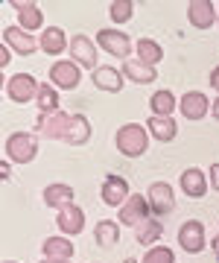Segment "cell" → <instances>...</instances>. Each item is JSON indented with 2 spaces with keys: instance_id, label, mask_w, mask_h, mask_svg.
<instances>
[{
  "instance_id": "cell-1",
  "label": "cell",
  "mask_w": 219,
  "mask_h": 263,
  "mask_svg": "<svg viewBox=\"0 0 219 263\" xmlns=\"http://www.w3.org/2000/svg\"><path fill=\"white\" fill-rule=\"evenodd\" d=\"M114 141H117V149L123 152L126 158H137L149 146V132L143 129V126H137V123H126V126L117 129Z\"/></svg>"
},
{
  "instance_id": "cell-2",
  "label": "cell",
  "mask_w": 219,
  "mask_h": 263,
  "mask_svg": "<svg viewBox=\"0 0 219 263\" xmlns=\"http://www.w3.org/2000/svg\"><path fill=\"white\" fill-rule=\"evenodd\" d=\"M6 155L15 164H29V161L38 155V141L29 132H15V135L6 138Z\"/></svg>"
},
{
  "instance_id": "cell-3",
  "label": "cell",
  "mask_w": 219,
  "mask_h": 263,
  "mask_svg": "<svg viewBox=\"0 0 219 263\" xmlns=\"http://www.w3.org/2000/svg\"><path fill=\"white\" fill-rule=\"evenodd\" d=\"M38 91H41V85L35 82V76H29V73L12 76L9 85H6V94H9L12 103H29L32 97H38Z\"/></svg>"
},
{
  "instance_id": "cell-4",
  "label": "cell",
  "mask_w": 219,
  "mask_h": 263,
  "mask_svg": "<svg viewBox=\"0 0 219 263\" xmlns=\"http://www.w3.org/2000/svg\"><path fill=\"white\" fill-rule=\"evenodd\" d=\"M149 211H152V208H149V199L141 196V193H132L129 202L120 208V222H123V226H134V228H137L141 222L149 219V216H146Z\"/></svg>"
},
{
  "instance_id": "cell-5",
  "label": "cell",
  "mask_w": 219,
  "mask_h": 263,
  "mask_svg": "<svg viewBox=\"0 0 219 263\" xmlns=\"http://www.w3.org/2000/svg\"><path fill=\"white\" fill-rule=\"evenodd\" d=\"M70 123H73V114H65V111L41 114L38 117V129H41V135H47V138H62V141H67V135H70Z\"/></svg>"
},
{
  "instance_id": "cell-6",
  "label": "cell",
  "mask_w": 219,
  "mask_h": 263,
  "mask_svg": "<svg viewBox=\"0 0 219 263\" xmlns=\"http://www.w3.org/2000/svg\"><path fill=\"white\" fill-rule=\"evenodd\" d=\"M129 181L123 179V176H105L103 181V202L111 208H123L126 202H129Z\"/></svg>"
},
{
  "instance_id": "cell-7",
  "label": "cell",
  "mask_w": 219,
  "mask_h": 263,
  "mask_svg": "<svg viewBox=\"0 0 219 263\" xmlns=\"http://www.w3.org/2000/svg\"><path fill=\"white\" fill-rule=\"evenodd\" d=\"M178 246L190 254L205 249V226H202L199 219H187V222L178 228Z\"/></svg>"
},
{
  "instance_id": "cell-8",
  "label": "cell",
  "mask_w": 219,
  "mask_h": 263,
  "mask_svg": "<svg viewBox=\"0 0 219 263\" xmlns=\"http://www.w3.org/2000/svg\"><path fill=\"white\" fill-rule=\"evenodd\" d=\"M79 79H82V73H79V65L76 62H67V59H62V62H56V65L50 67V82L56 85V88H76Z\"/></svg>"
},
{
  "instance_id": "cell-9",
  "label": "cell",
  "mask_w": 219,
  "mask_h": 263,
  "mask_svg": "<svg viewBox=\"0 0 219 263\" xmlns=\"http://www.w3.org/2000/svg\"><path fill=\"white\" fill-rule=\"evenodd\" d=\"M96 41H99V47H103L105 53H111V56H117V59H129L132 41H129V35H123V32H117V29H99Z\"/></svg>"
},
{
  "instance_id": "cell-10",
  "label": "cell",
  "mask_w": 219,
  "mask_h": 263,
  "mask_svg": "<svg viewBox=\"0 0 219 263\" xmlns=\"http://www.w3.org/2000/svg\"><path fill=\"white\" fill-rule=\"evenodd\" d=\"M3 44H9L12 50H18L21 56H32V53L41 47L38 41L29 35L27 29H21V27H6L3 29Z\"/></svg>"
},
{
  "instance_id": "cell-11",
  "label": "cell",
  "mask_w": 219,
  "mask_h": 263,
  "mask_svg": "<svg viewBox=\"0 0 219 263\" xmlns=\"http://www.w3.org/2000/svg\"><path fill=\"white\" fill-rule=\"evenodd\" d=\"M187 18H190L193 27L208 29L210 24L219 18V6H213L210 0H193L190 6H187Z\"/></svg>"
},
{
  "instance_id": "cell-12",
  "label": "cell",
  "mask_w": 219,
  "mask_h": 263,
  "mask_svg": "<svg viewBox=\"0 0 219 263\" xmlns=\"http://www.w3.org/2000/svg\"><path fill=\"white\" fill-rule=\"evenodd\" d=\"M146 199H149V208L155 214H170L175 208V196H172V187L167 181H155L149 187V193H146Z\"/></svg>"
},
{
  "instance_id": "cell-13",
  "label": "cell",
  "mask_w": 219,
  "mask_h": 263,
  "mask_svg": "<svg viewBox=\"0 0 219 263\" xmlns=\"http://www.w3.org/2000/svg\"><path fill=\"white\" fill-rule=\"evenodd\" d=\"M178 108L184 111L187 120H202V117L210 111V103H208V97L202 94V91H187V94L181 97Z\"/></svg>"
},
{
  "instance_id": "cell-14",
  "label": "cell",
  "mask_w": 219,
  "mask_h": 263,
  "mask_svg": "<svg viewBox=\"0 0 219 263\" xmlns=\"http://www.w3.org/2000/svg\"><path fill=\"white\" fill-rule=\"evenodd\" d=\"M70 56L76 59L79 67H94L96 70V47H94L91 38L73 35V41H70Z\"/></svg>"
},
{
  "instance_id": "cell-15",
  "label": "cell",
  "mask_w": 219,
  "mask_h": 263,
  "mask_svg": "<svg viewBox=\"0 0 219 263\" xmlns=\"http://www.w3.org/2000/svg\"><path fill=\"white\" fill-rule=\"evenodd\" d=\"M123 73H126V79L129 82H137V85H149V82H155V67H149V65H143L141 59H126L123 62Z\"/></svg>"
},
{
  "instance_id": "cell-16",
  "label": "cell",
  "mask_w": 219,
  "mask_h": 263,
  "mask_svg": "<svg viewBox=\"0 0 219 263\" xmlns=\"http://www.w3.org/2000/svg\"><path fill=\"white\" fill-rule=\"evenodd\" d=\"M58 228L65 231V234H79L82 228H85V214H82V208L76 205H67L58 211Z\"/></svg>"
},
{
  "instance_id": "cell-17",
  "label": "cell",
  "mask_w": 219,
  "mask_h": 263,
  "mask_svg": "<svg viewBox=\"0 0 219 263\" xmlns=\"http://www.w3.org/2000/svg\"><path fill=\"white\" fill-rule=\"evenodd\" d=\"M181 187H184V193L193 199H202L205 193H208V179H205V173L196 167L184 170V176H181Z\"/></svg>"
},
{
  "instance_id": "cell-18",
  "label": "cell",
  "mask_w": 219,
  "mask_h": 263,
  "mask_svg": "<svg viewBox=\"0 0 219 263\" xmlns=\"http://www.w3.org/2000/svg\"><path fill=\"white\" fill-rule=\"evenodd\" d=\"M94 85L96 88H103V91L117 94V91L123 88V76H120L117 67H96L94 70Z\"/></svg>"
},
{
  "instance_id": "cell-19",
  "label": "cell",
  "mask_w": 219,
  "mask_h": 263,
  "mask_svg": "<svg viewBox=\"0 0 219 263\" xmlns=\"http://www.w3.org/2000/svg\"><path fill=\"white\" fill-rule=\"evenodd\" d=\"M44 202L50 208H58V211L67 205H73V187H67V184H50L44 190Z\"/></svg>"
},
{
  "instance_id": "cell-20",
  "label": "cell",
  "mask_w": 219,
  "mask_h": 263,
  "mask_svg": "<svg viewBox=\"0 0 219 263\" xmlns=\"http://www.w3.org/2000/svg\"><path fill=\"white\" fill-rule=\"evenodd\" d=\"M146 129H149V135H152V138H158V141L167 143V141H172V138H175L178 126L172 123V117H149Z\"/></svg>"
},
{
  "instance_id": "cell-21",
  "label": "cell",
  "mask_w": 219,
  "mask_h": 263,
  "mask_svg": "<svg viewBox=\"0 0 219 263\" xmlns=\"http://www.w3.org/2000/svg\"><path fill=\"white\" fill-rule=\"evenodd\" d=\"M44 254L50 260H70L73 257V246L67 243L65 237H47L44 240Z\"/></svg>"
},
{
  "instance_id": "cell-22",
  "label": "cell",
  "mask_w": 219,
  "mask_h": 263,
  "mask_svg": "<svg viewBox=\"0 0 219 263\" xmlns=\"http://www.w3.org/2000/svg\"><path fill=\"white\" fill-rule=\"evenodd\" d=\"M15 9H18V18H21V29H38L41 27V12L35 3H21V0H15L12 3Z\"/></svg>"
},
{
  "instance_id": "cell-23",
  "label": "cell",
  "mask_w": 219,
  "mask_h": 263,
  "mask_svg": "<svg viewBox=\"0 0 219 263\" xmlns=\"http://www.w3.org/2000/svg\"><path fill=\"white\" fill-rule=\"evenodd\" d=\"M41 50H44V53H50V56H58V53H62V50L67 47V41H65V32H62V29L58 27H50V29H44V35H41Z\"/></svg>"
},
{
  "instance_id": "cell-24",
  "label": "cell",
  "mask_w": 219,
  "mask_h": 263,
  "mask_svg": "<svg viewBox=\"0 0 219 263\" xmlns=\"http://www.w3.org/2000/svg\"><path fill=\"white\" fill-rule=\"evenodd\" d=\"M175 97L172 91H155L152 100H149V108H152V117H170L172 108H175Z\"/></svg>"
},
{
  "instance_id": "cell-25",
  "label": "cell",
  "mask_w": 219,
  "mask_h": 263,
  "mask_svg": "<svg viewBox=\"0 0 219 263\" xmlns=\"http://www.w3.org/2000/svg\"><path fill=\"white\" fill-rule=\"evenodd\" d=\"M96 243L103 246V249H111L117 246V237H120V222H111V219H103V222H96Z\"/></svg>"
},
{
  "instance_id": "cell-26",
  "label": "cell",
  "mask_w": 219,
  "mask_h": 263,
  "mask_svg": "<svg viewBox=\"0 0 219 263\" xmlns=\"http://www.w3.org/2000/svg\"><path fill=\"white\" fill-rule=\"evenodd\" d=\"M137 56H141L143 65L155 67L164 59V50H161L158 41H152V38H141V41H137Z\"/></svg>"
},
{
  "instance_id": "cell-27",
  "label": "cell",
  "mask_w": 219,
  "mask_h": 263,
  "mask_svg": "<svg viewBox=\"0 0 219 263\" xmlns=\"http://www.w3.org/2000/svg\"><path fill=\"white\" fill-rule=\"evenodd\" d=\"M88 138H91V123H88V117H85V114H73L67 143H76V146H82V143H88Z\"/></svg>"
},
{
  "instance_id": "cell-28",
  "label": "cell",
  "mask_w": 219,
  "mask_h": 263,
  "mask_svg": "<svg viewBox=\"0 0 219 263\" xmlns=\"http://www.w3.org/2000/svg\"><path fill=\"white\" fill-rule=\"evenodd\" d=\"M161 222L158 219H146V222H141V226L134 228V237H137V243L141 246H152L158 237H161Z\"/></svg>"
},
{
  "instance_id": "cell-29",
  "label": "cell",
  "mask_w": 219,
  "mask_h": 263,
  "mask_svg": "<svg viewBox=\"0 0 219 263\" xmlns=\"http://www.w3.org/2000/svg\"><path fill=\"white\" fill-rule=\"evenodd\" d=\"M35 103H38L41 114H56V111H62V108H58V94H56V88H53V85H41V91H38V97H35Z\"/></svg>"
},
{
  "instance_id": "cell-30",
  "label": "cell",
  "mask_w": 219,
  "mask_h": 263,
  "mask_svg": "<svg viewBox=\"0 0 219 263\" xmlns=\"http://www.w3.org/2000/svg\"><path fill=\"white\" fill-rule=\"evenodd\" d=\"M143 263H175V254L167 246H152L146 252V257H143Z\"/></svg>"
},
{
  "instance_id": "cell-31",
  "label": "cell",
  "mask_w": 219,
  "mask_h": 263,
  "mask_svg": "<svg viewBox=\"0 0 219 263\" xmlns=\"http://www.w3.org/2000/svg\"><path fill=\"white\" fill-rule=\"evenodd\" d=\"M132 3H129V0H114V3H111V18L117 21V24H126V21L132 18Z\"/></svg>"
},
{
  "instance_id": "cell-32",
  "label": "cell",
  "mask_w": 219,
  "mask_h": 263,
  "mask_svg": "<svg viewBox=\"0 0 219 263\" xmlns=\"http://www.w3.org/2000/svg\"><path fill=\"white\" fill-rule=\"evenodd\" d=\"M210 184L219 190V164H213V167H210Z\"/></svg>"
},
{
  "instance_id": "cell-33",
  "label": "cell",
  "mask_w": 219,
  "mask_h": 263,
  "mask_svg": "<svg viewBox=\"0 0 219 263\" xmlns=\"http://www.w3.org/2000/svg\"><path fill=\"white\" fill-rule=\"evenodd\" d=\"M9 62H12V53H9V50H6V44H3V47H0V65L6 67V65H9Z\"/></svg>"
},
{
  "instance_id": "cell-34",
  "label": "cell",
  "mask_w": 219,
  "mask_h": 263,
  "mask_svg": "<svg viewBox=\"0 0 219 263\" xmlns=\"http://www.w3.org/2000/svg\"><path fill=\"white\" fill-rule=\"evenodd\" d=\"M210 85L219 91V67H213V70H210Z\"/></svg>"
},
{
  "instance_id": "cell-35",
  "label": "cell",
  "mask_w": 219,
  "mask_h": 263,
  "mask_svg": "<svg viewBox=\"0 0 219 263\" xmlns=\"http://www.w3.org/2000/svg\"><path fill=\"white\" fill-rule=\"evenodd\" d=\"M210 111H213V117L219 120V97H216V103H210Z\"/></svg>"
},
{
  "instance_id": "cell-36",
  "label": "cell",
  "mask_w": 219,
  "mask_h": 263,
  "mask_svg": "<svg viewBox=\"0 0 219 263\" xmlns=\"http://www.w3.org/2000/svg\"><path fill=\"white\" fill-rule=\"evenodd\" d=\"M210 246H213V252L219 254V237H213V243H210Z\"/></svg>"
},
{
  "instance_id": "cell-37",
  "label": "cell",
  "mask_w": 219,
  "mask_h": 263,
  "mask_svg": "<svg viewBox=\"0 0 219 263\" xmlns=\"http://www.w3.org/2000/svg\"><path fill=\"white\" fill-rule=\"evenodd\" d=\"M41 263H70V260H50V257H44Z\"/></svg>"
},
{
  "instance_id": "cell-38",
  "label": "cell",
  "mask_w": 219,
  "mask_h": 263,
  "mask_svg": "<svg viewBox=\"0 0 219 263\" xmlns=\"http://www.w3.org/2000/svg\"><path fill=\"white\" fill-rule=\"evenodd\" d=\"M123 263H137V260H134V257H126V260Z\"/></svg>"
},
{
  "instance_id": "cell-39",
  "label": "cell",
  "mask_w": 219,
  "mask_h": 263,
  "mask_svg": "<svg viewBox=\"0 0 219 263\" xmlns=\"http://www.w3.org/2000/svg\"><path fill=\"white\" fill-rule=\"evenodd\" d=\"M3 263H15V260H3Z\"/></svg>"
}]
</instances>
